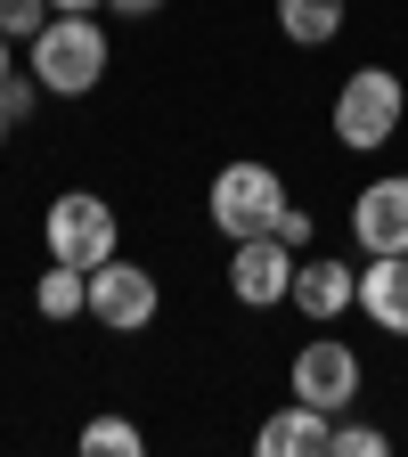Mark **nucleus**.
Instances as JSON below:
<instances>
[{
    "label": "nucleus",
    "instance_id": "obj_1",
    "mask_svg": "<svg viewBox=\"0 0 408 457\" xmlns=\"http://www.w3.org/2000/svg\"><path fill=\"white\" fill-rule=\"evenodd\" d=\"M98 74H106V33L90 17H49L33 33V82L41 90L82 98V90H98Z\"/></svg>",
    "mask_w": 408,
    "mask_h": 457
},
{
    "label": "nucleus",
    "instance_id": "obj_2",
    "mask_svg": "<svg viewBox=\"0 0 408 457\" xmlns=\"http://www.w3.org/2000/svg\"><path fill=\"white\" fill-rule=\"evenodd\" d=\"M286 212V180L270 163H221L212 171V228L221 237H262Z\"/></svg>",
    "mask_w": 408,
    "mask_h": 457
},
{
    "label": "nucleus",
    "instance_id": "obj_3",
    "mask_svg": "<svg viewBox=\"0 0 408 457\" xmlns=\"http://www.w3.org/2000/svg\"><path fill=\"white\" fill-rule=\"evenodd\" d=\"M400 114H408L400 74L360 66L352 82H343V98H335V139H343V147H384V139L400 131Z\"/></svg>",
    "mask_w": 408,
    "mask_h": 457
},
{
    "label": "nucleus",
    "instance_id": "obj_4",
    "mask_svg": "<svg viewBox=\"0 0 408 457\" xmlns=\"http://www.w3.org/2000/svg\"><path fill=\"white\" fill-rule=\"evenodd\" d=\"M49 262H74V270L114 262V204L90 196V188L57 196V204H49Z\"/></svg>",
    "mask_w": 408,
    "mask_h": 457
},
{
    "label": "nucleus",
    "instance_id": "obj_5",
    "mask_svg": "<svg viewBox=\"0 0 408 457\" xmlns=\"http://www.w3.org/2000/svg\"><path fill=\"white\" fill-rule=\"evenodd\" d=\"M229 295L270 311L295 295V245L278 237V228H262V237H237V253H229Z\"/></svg>",
    "mask_w": 408,
    "mask_h": 457
},
{
    "label": "nucleus",
    "instance_id": "obj_6",
    "mask_svg": "<svg viewBox=\"0 0 408 457\" xmlns=\"http://www.w3.org/2000/svg\"><path fill=\"white\" fill-rule=\"evenodd\" d=\"M155 278L139 270V262H98L90 270V319L106 327V335H139L147 319H155Z\"/></svg>",
    "mask_w": 408,
    "mask_h": 457
},
{
    "label": "nucleus",
    "instance_id": "obj_7",
    "mask_svg": "<svg viewBox=\"0 0 408 457\" xmlns=\"http://www.w3.org/2000/svg\"><path fill=\"white\" fill-rule=\"evenodd\" d=\"M352 392H360V360H352V343H343V335H319V343L295 352V400L343 417V409H352Z\"/></svg>",
    "mask_w": 408,
    "mask_h": 457
},
{
    "label": "nucleus",
    "instance_id": "obj_8",
    "mask_svg": "<svg viewBox=\"0 0 408 457\" xmlns=\"http://www.w3.org/2000/svg\"><path fill=\"white\" fill-rule=\"evenodd\" d=\"M352 237L360 253H408V171L392 180H368L360 204H352Z\"/></svg>",
    "mask_w": 408,
    "mask_h": 457
},
{
    "label": "nucleus",
    "instance_id": "obj_9",
    "mask_svg": "<svg viewBox=\"0 0 408 457\" xmlns=\"http://www.w3.org/2000/svg\"><path fill=\"white\" fill-rule=\"evenodd\" d=\"M254 449H262V457H327V449H335V417L311 409V400H286V409L254 433Z\"/></svg>",
    "mask_w": 408,
    "mask_h": 457
},
{
    "label": "nucleus",
    "instance_id": "obj_10",
    "mask_svg": "<svg viewBox=\"0 0 408 457\" xmlns=\"http://www.w3.org/2000/svg\"><path fill=\"white\" fill-rule=\"evenodd\" d=\"M286 303L327 327V319H343V311L360 303V270H343V262H295V295H286Z\"/></svg>",
    "mask_w": 408,
    "mask_h": 457
},
{
    "label": "nucleus",
    "instance_id": "obj_11",
    "mask_svg": "<svg viewBox=\"0 0 408 457\" xmlns=\"http://www.w3.org/2000/svg\"><path fill=\"white\" fill-rule=\"evenodd\" d=\"M360 311L384 335H408V253H368V270H360Z\"/></svg>",
    "mask_w": 408,
    "mask_h": 457
},
{
    "label": "nucleus",
    "instance_id": "obj_12",
    "mask_svg": "<svg viewBox=\"0 0 408 457\" xmlns=\"http://www.w3.org/2000/svg\"><path fill=\"white\" fill-rule=\"evenodd\" d=\"M278 25H286V41L319 49V41L343 33V0H278Z\"/></svg>",
    "mask_w": 408,
    "mask_h": 457
},
{
    "label": "nucleus",
    "instance_id": "obj_13",
    "mask_svg": "<svg viewBox=\"0 0 408 457\" xmlns=\"http://www.w3.org/2000/svg\"><path fill=\"white\" fill-rule=\"evenodd\" d=\"M33 303H41V319H74V311H90V270L57 262V270L33 286Z\"/></svg>",
    "mask_w": 408,
    "mask_h": 457
},
{
    "label": "nucleus",
    "instance_id": "obj_14",
    "mask_svg": "<svg viewBox=\"0 0 408 457\" xmlns=\"http://www.w3.org/2000/svg\"><path fill=\"white\" fill-rule=\"evenodd\" d=\"M139 449H147V433L123 425V417H90L82 425V457H139Z\"/></svg>",
    "mask_w": 408,
    "mask_h": 457
},
{
    "label": "nucleus",
    "instance_id": "obj_15",
    "mask_svg": "<svg viewBox=\"0 0 408 457\" xmlns=\"http://www.w3.org/2000/svg\"><path fill=\"white\" fill-rule=\"evenodd\" d=\"M49 17H57L49 0H0V33H25V41H33V33L49 25Z\"/></svg>",
    "mask_w": 408,
    "mask_h": 457
},
{
    "label": "nucleus",
    "instance_id": "obj_16",
    "mask_svg": "<svg viewBox=\"0 0 408 457\" xmlns=\"http://www.w3.org/2000/svg\"><path fill=\"white\" fill-rule=\"evenodd\" d=\"M384 449H392V441H384L376 425H335V449H327V457H384Z\"/></svg>",
    "mask_w": 408,
    "mask_h": 457
},
{
    "label": "nucleus",
    "instance_id": "obj_17",
    "mask_svg": "<svg viewBox=\"0 0 408 457\" xmlns=\"http://www.w3.org/2000/svg\"><path fill=\"white\" fill-rule=\"evenodd\" d=\"M33 90H41V82H25V74H0V114H9V123H25V114H33Z\"/></svg>",
    "mask_w": 408,
    "mask_h": 457
},
{
    "label": "nucleus",
    "instance_id": "obj_18",
    "mask_svg": "<svg viewBox=\"0 0 408 457\" xmlns=\"http://www.w3.org/2000/svg\"><path fill=\"white\" fill-rule=\"evenodd\" d=\"M278 237H286V245H311V212L286 204V212H278Z\"/></svg>",
    "mask_w": 408,
    "mask_h": 457
},
{
    "label": "nucleus",
    "instance_id": "obj_19",
    "mask_svg": "<svg viewBox=\"0 0 408 457\" xmlns=\"http://www.w3.org/2000/svg\"><path fill=\"white\" fill-rule=\"evenodd\" d=\"M106 9H123V17H155L163 0H106Z\"/></svg>",
    "mask_w": 408,
    "mask_h": 457
},
{
    "label": "nucleus",
    "instance_id": "obj_20",
    "mask_svg": "<svg viewBox=\"0 0 408 457\" xmlns=\"http://www.w3.org/2000/svg\"><path fill=\"white\" fill-rule=\"evenodd\" d=\"M49 9H57V17H90L98 0H49Z\"/></svg>",
    "mask_w": 408,
    "mask_h": 457
},
{
    "label": "nucleus",
    "instance_id": "obj_21",
    "mask_svg": "<svg viewBox=\"0 0 408 457\" xmlns=\"http://www.w3.org/2000/svg\"><path fill=\"white\" fill-rule=\"evenodd\" d=\"M0 74H9V33H0Z\"/></svg>",
    "mask_w": 408,
    "mask_h": 457
},
{
    "label": "nucleus",
    "instance_id": "obj_22",
    "mask_svg": "<svg viewBox=\"0 0 408 457\" xmlns=\"http://www.w3.org/2000/svg\"><path fill=\"white\" fill-rule=\"evenodd\" d=\"M0 139H9V114H0Z\"/></svg>",
    "mask_w": 408,
    "mask_h": 457
}]
</instances>
